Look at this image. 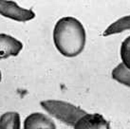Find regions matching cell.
Here are the masks:
<instances>
[{"label":"cell","instance_id":"7a4b0ae2","mask_svg":"<svg viewBox=\"0 0 130 129\" xmlns=\"http://www.w3.org/2000/svg\"><path fill=\"white\" fill-rule=\"evenodd\" d=\"M40 105L51 117L73 128L77 122L87 113L77 105L60 100L43 101Z\"/></svg>","mask_w":130,"mask_h":129},{"label":"cell","instance_id":"277c9868","mask_svg":"<svg viewBox=\"0 0 130 129\" xmlns=\"http://www.w3.org/2000/svg\"><path fill=\"white\" fill-rule=\"evenodd\" d=\"M23 44L13 36L0 33V60L15 57L21 52Z\"/></svg>","mask_w":130,"mask_h":129},{"label":"cell","instance_id":"52a82bcc","mask_svg":"<svg viewBox=\"0 0 130 129\" xmlns=\"http://www.w3.org/2000/svg\"><path fill=\"white\" fill-rule=\"evenodd\" d=\"M130 29V14L123 16L111 23L103 32L104 36H111L119 34Z\"/></svg>","mask_w":130,"mask_h":129},{"label":"cell","instance_id":"30bf717a","mask_svg":"<svg viewBox=\"0 0 130 129\" xmlns=\"http://www.w3.org/2000/svg\"><path fill=\"white\" fill-rule=\"evenodd\" d=\"M120 55H121L122 63L130 69V35L122 42Z\"/></svg>","mask_w":130,"mask_h":129},{"label":"cell","instance_id":"9c48e42d","mask_svg":"<svg viewBox=\"0 0 130 129\" xmlns=\"http://www.w3.org/2000/svg\"><path fill=\"white\" fill-rule=\"evenodd\" d=\"M112 79L124 86L130 87V69L123 63H120L113 68L111 72Z\"/></svg>","mask_w":130,"mask_h":129},{"label":"cell","instance_id":"3957f363","mask_svg":"<svg viewBox=\"0 0 130 129\" xmlns=\"http://www.w3.org/2000/svg\"><path fill=\"white\" fill-rule=\"evenodd\" d=\"M0 15L17 22H28L35 18V12L20 7L11 0H0Z\"/></svg>","mask_w":130,"mask_h":129},{"label":"cell","instance_id":"5b68a950","mask_svg":"<svg viewBox=\"0 0 130 129\" xmlns=\"http://www.w3.org/2000/svg\"><path fill=\"white\" fill-rule=\"evenodd\" d=\"M75 129H109L110 123L99 113H86L77 122Z\"/></svg>","mask_w":130,"mask_h":129},{"label":"cell","instance_id":"8992f818","mask_svg":"<svg viewBox=\"0 0 130 129\" xmlns=\"http://www.w3.org/2000/svg\"><path fill=\"white\" fill-rule=\"evenodd\" d=\"M24 128L25 129H36V128H50L55 129L56 124L47 115L34 112L29 114L24 121Z\"/></svg>","mask_w":130,"mask_h":129},{"label":"cell","instance_id":"8fae6325","mask_svg":"<svg viewBox=\"0 0 130 129\" xmlns=\"http://www.w3.org/2000/svg\"><path fill=\"white\" fill-rule=\"evenodd\" d=\"M1 80H2V73L0 71V82H1Z\"/></svg>","mask_w":130,"mask_h":129},{"label":"cell","instance_id":"6da1fadb","mask_svg":"<svg viewBox=\"0 0 130 129\" xmlns=\"http://www.w3.org/2000/svg\"><path fill=\"white\" fill-rule=\"evenodd\" d=\"M53 43L63 56L73 58L83 52L87 43V31L77 18L65 16L60 18L53 29Z\"/></svg>","mask_w":130,"mask_h":129},{"label":"cell","instance_id":"ba28073f","mask_svg":"<svg viewBox=\"0 0 130 129\" xmlns=\"http://www.w3.org/2000/svg\"><path fill=\"white\" fill-rule=\"evenodd\" d=\"M21 119L18 112L8 111L0 116V129H19Z\"/></svg>","mask_w":130,"mask_h":129}]
</instances>
